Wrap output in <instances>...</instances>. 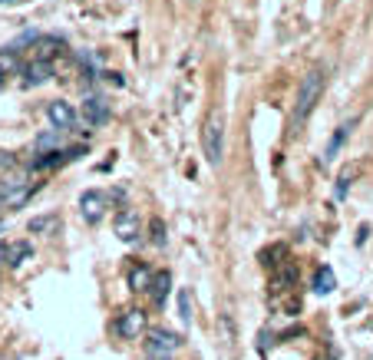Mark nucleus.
Returning <instances> with one entry per match:
<instances>
[{
  "instance_id": "1",
  "label": "nucleus",
  "mask_w": 373,
  "mask_h": 360,
  "mask_svg": "<svg viewBox=\"0 0 373 360\" xmlns=\"http://www.w3.org/2000/svg\"><path fill=\"white\" fill-rule=\"evenodd\" d=\"M321 96H324V73L321 70L304 73V79L298 86V103H294V129H300L307 122V116L314 113V106H317Z\"/></svg>"
},
{
  "instance_id": "2",
  "label": "nucleus",
  "mask_w": 373,
  "mask_h": 360,
  "mask_svg": "<svg viewBox=\"0 0 373 360\" xmlns=\"http://www.w3.org/2000/svg\"><path fill=\"white\" fill-rule=\"evenodd\" d=\"M202 152H205V159L209 165H222L224 159V120L222 116H211L205 126H202Z\"/></svg>"
},
{
  "instance_id": "3",
  "label": "nucleus",
  "mask_w": 373,
  "mask_h": 360,
  "mask_svg": "<svg viewBox=\"0 0 373 360\" xmlns=\"http://www.w3.org/2000/svg\"><path fill=\"white\" fill-rule=\"evenodd\" d=\"M146 330V311L142 307H129V311H122L116 317V324H113V334L119 337V341H133Z\"/></svg>"
},
{
  "instance_id": "4",
  "label": "nucleus",
  "mask_w": 373,
  "mask_h": 360,
  "mask_svg": "<svg viewBox=\"0 0 373 360\" xmlns=\"http://www.w3.org/2000/svg\"><path fill=\"white\" fill-rule=\"evenodd\" d=\"M46 120L53 129H60V133H73L76 122H79V113L73 109V103H66V100H53V103L46 106Z\"/></svg>"
},
{
  "instance_id": "5",
  "label": "nucleus",
  "mask_w": 373,
  "mask_h": 360,
  "mask_svg": "<svg viewBox=\"0 0 373 360\" xmlns=\"http://www.w3.org/2000/svg\"><path fill=\"white\" fill-rule=\"evenodd\" d=\"M79 116L86 120V126L103 129L106 122L113 120V106H109L106 96H86V100H83V109H79Z\"/></svg>"
},
{
  "instance_id": "6",
  "label": "nucleus",
  "mask_w": 373,
  "mask_h": 360,
  "mask_svg": "<svg viewBox=\"0 0 373 360\" xmlns=\"http://www.w3.org/2000/svg\"><path fill=\"white\" fill-rule=\"evenodd\" d=\"M106 202H109V198H106L99 189H86V192L79 196V215H83L86 225H99V222H103Z\"/></svg>"
},
{
  "instance_id": "7",
  "label": "nucleus",
  "mask_w": 373,
  "mask_h": 360,
  "mask_svg": "<svg viewBox=\"0 0 373 360\" xmlns=\"http://www.w3.org/2000/svg\"><path fill=\"white\" fill-rule=\"evenodd\" d=\"M179 347H182V337L175 330H169V328L149 330V341H146V350H149V354H172V350H179Z\"/></svg>"
},
{
  "instance_id": "8",
  "label": "nucleus",
  "mask_w": 373,
  "mask_h": 360,
  "mask_svg": "<svg viewBox=\"0 0 373 360\" xmlns=\"http://www.w3.org/2000/svg\"><path fill=\"white\" fill-rule=\"evenodd\" d=\"M79 155H83V149H50V152H40V159H33V169L37 172H50V169H60V165L73 162Z\"/></svg>"
},
{
  "instance_id": "9",
  "label": "nucleus",
  "mask_w": 373,
  "mask_h": 360,
  "mask_svg": "<svg viewBox=\"0 0 373 360\" xmlns=\"http://www.w3.org/2000/svg\"><path fill=\"white\" fill-rule=\"evenodd\" d=\"M113 231H116V238L126 241V245L139 241V231H142V225H139V215L122 209L119 215H116V222H113Z\"/></svg>"
},
{
  "instance_id": "10",
  "label": "nucleus",
  "mask_w": 373,
  "mask_h": 360,
  "mask_svg": "<svg viewBox=\"0 0 373 360\" xmlns=\"http://www.w3.org/2000/svg\"><path fill=\"white\" fill-rule=\"evenodd\" d=\"M53 76H57V70H53L50 60H33L23 66V86H44Z\"/></svg>"
},
{
  "instance_id": "11",
  "label": "nucleus",
  "mask_w": 373,
  "mask_h": 360,
  "mask_svg": "<svg viewBox=\"0 0 373 360\" xmlns=\"http://www.w3.org/2000/svg\"><path fill=\"white\" fill-rule=\"evenodd\" d=\"M169 291H172V271H155L152 274V285H149V298L155 307H162L165 301H169Z\"/></svg>"
},
{
  "instance_id": "12",
  "label": "nucleus",
  "mask_w": 373,
  "mask_h": 360,
  "mask_svg": "<svg viewBox=\"0 0 373 360\" xmlns=\"http://www.w3.org/2000/svg\"><path fill=\"white\" fill-rule=\"evenodd\" d=\"M33 50H37V60H57L63 50H66V40L63 37H40L37 44H33Z\"/></svg>"
},
{
  "instance_id": "13",
  "label": "nucleus",
  "mask_w": 373,
  "mask_h": 360,
  "mask_svg": "<svg viewBox=\"0 0 373 360\" xmlns=\"http://www.w3.org/2000/svg\"><path fill=\"white\" fill-rule=\"evenodd\" d=\"M149 285H152V268L149 265H142V261H133L129 265V291H149Z\"/></svg>"
},
{
  "instance_id": "14",
  "label": "nucleus",
  "mask_w": 373,
  "mask_h": 360,
  "mask_svg": "<svg viewBox=\"0 0 373 360\" xmlns=\"http://www.w3.org/2000/svg\"><path fill=\"white\" fill-rule=\"evenodd\" d=\"M337 287V274H334V268H317V274H314V294H330Z\"/></svg>"
},
{
  "instance_id": "15",
  "label": "nucleus",
  "mask_w": 373,
  "mask_h": 360,
  "mask_svg": "<svg viewBox=\"0 0 373 360\" xmlns=\"http://www.w3.org/2000/svg\"><path fill=\"white\" fill-rule=\"evenodd\" d=\"M30 255H33V245H30V241H17V245H10V248H7V265H10V268H20V265H23V261H27Z\"/></svg>"
},
{
  "instance_id": "16",
  "label": "nucleus",
  "mask_w": 373,
  "mask_h": 360,
  "mask_svg": "<svg viewBox=\"0 0 373 360\" xmlns=\"http://www.w3.org/2000/svg\"><path fill=\"white\" fill-rule=\"evenodd\" d=\"M37 40H40V33H37V30H27V33H20V37H17V40H10V44L3 46V50H7V53H20V50H23V46L37 44Z\"/></svg>"
},
{
  "instance_id": "17",
  "label": "nucleus",
  "mask_w": 373,
  "mask_h": 360,
  "mask_svg": "<svg viewBox=\"0 0 373 360\" xmlns=\"http://www.w3.org/2000/svg\"><path fill=\"white\" fill-rule=\"evenodd\" d=\"M27 228H30L33 235H37V231H57V228H60V218H57V215H40V218H33Z\"/></svg>"
},
{
  "instance_id": "18",
  "label": "nucleus",
  "mask_w": 373,
  "mask_h": 360,
  "mask_svg": "<svg viewBox=\"0 0 373 360\" xmlns=\"http://www.w3.org/2000/svg\"><path fill=\"white\" fill-rule=\"evenodd\" d=\"M350 129H354V122H350V126H341V129H337V135L330 139L327 152H324V162H330V159L337 155V149H341V146H343V139H347V133H350Z\"/></svg>"
},
{
  "instance_id": "19",
  "label": "nucleus",
  "mask_w": 373,
  "mask_h": 360,
  "mask_svg": "<svg viewBox=\"0 0 373 360\" xmlns=\"http://www.w3.org/2000/svg\"><path fill=\"white\" fill-rule=\"evenodd\" d=\"M149 238H152L155 248H165L169 235H165V222H162V218H152V222H149Z\"/></svg>"
},
{
  "instance_id": "20",
  "label": "nucleus",
  "mask_w": 373,
  "mask_h": 360,
  "mask_svg": "<svg viewBox=\"0 0 373 360\" xmlns=\"http://www.w3.org/2000/svg\"><path fill=\"white\" fill-rule=\"evenodd\" d=\"M179 317L182 324H192V294L185 287H179Z\"/></svg>"
},
{
  "instance_id": "21",
  "label": "nucleus",
  "mask_w": 373,
  "mask_h": 360,
  "mask_svg": "<svg viewBox=\"0 0 373 360\" xmlns=\"http://www.w3.org/2000/svg\"><path fill=\"white\" fill-rule=\"evenodd\" d=\"M57 133H60V129H50V133H40V135H37V142H33V146H37V152L57 149Z\"/></svg>"
},
{
  "instance_id": "22",
  "label": "nucleus",
  "mask_w": 373,
  "mask_h": 360,
  "mask_svg": "<svg viewBox=\"0 0 373 360\" xmlns=\"http://www.w3.org/2000/svg\"><path fill=\"white\" fill-rule=\"evenodd\" d=\"M106 79V83H113V86H126V79H122V73H113V70H106V73H99Z\"/></svg>"
},
{
  "instance_id": "23",
  "label": "nucleus",
  "mask_w": 373,
  "mask_h": 360,
  "mask_svg": "<svg viewBox=\"0 0 373 360\" xmlns=\"http://www.w3.org/2000/svg\"><path fill=\"white\" fill-rule=\"evenodd\" d=\"M106 198H113V202H116V205H119L122 198H126V192H122V189H113V192H109V196Z\"/></svg>"
},
{
  "instance_id": "24",
  "label": "nucleus",
  "mask_w": 373,
  "mask_h": 360,
  "mask_svg": "<svg viewBox=\"0 0 373 360\" xmlns=\"http://www.w3.org/2000/svg\"><path fill=\"white\" fill-rule=\"evenodd\" d=\"M149 360H172V354H149Z\"/></svg>"
},
{
  "instance_id": "25",
  "label": "nucleus",
  "mask_w": 373,
  "mask_h": 360,
  "mask_svg": "<svg viewBox=\"0 0 373 360\" xmlns=\"http://www.w3.org/2000/svg\"><path fill=\"white\" fill-rule=\"evenodd\" d=\"M0 209H7V198H3V192H0Z\"/></svg>"
},
{
  "instance_id": "26",
  "label": "nucleus",
  "mask_w": 373,
  "mask_h": 360,
  "mask_svg": "<svg viewBox=\"0 0 373 360\" xmlns=\"http://www.w3.org/2000/svg\"><path fill=\"white\" fill-rule=\"evenodd\" d=\"M0 86H3V73H0Z\"/></svg>"
},
{
  "instance_id": "27",
  "label": "nucleus",
  "mask_w": 373,
  "mask_h": 360,
  "mask_svg": "<svg viewBox=\"0 0 373 360\" xmlns=\"http://www.w3.org/2000/svg\"><path fill=\"white\" fill-rule=\"evenodd\" d=\"M0 3H3V0H0Z\"/></svg>"
}]
</instances>
